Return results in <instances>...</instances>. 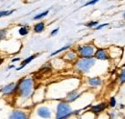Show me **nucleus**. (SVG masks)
Here are the masks:
<instances>
[{
  "mask_svg": "<svg viewBox=\"0 0 125 119\" xmlns=\"http://www.w3.org/2000/svg\"><path fill=\"white\" fill-rule=\"evenodd\" d=\"M78 97H79V94L76 93V91H72V92H70V93L68 94V96H67V100H68L69 102H72V101L76 100Z\"/></svg>",
  "mask_w": 125,
  "mask_h": 119,
  "instance_id": "13",
  "label": "nucleus"
},
{
  "mask_svg": "<svg viewBox=\"0 0 125 119\" xmlns=\"http://www.w3.org/2000/svg\"><path fill=\"white\" fill-rule=\"evenodd\" d=\"M6 33H7L6 30H0V40H2L5 38Z\"/></svg>",
  "mask_w": 125,
  "mask_h": 119,
  "instance_id": "19",
  "label": "nucleus"
},
{
  "mask_svg": "<svg viewBox=\"0 0 125 119\" xmlns=\"http://www.w3.org/2000/svg\"><path fill=\"white\" fill-rule=\"evenodd\" d=\"M115 104H116V101H115V97H112L111 100H110V106H111V107H115Z\"/></svg>",
  "mask_w": 125,
  "mask_h": 119,
  "instance_id": "20",
  "label": "nucleus"
},
{
  "mask_svg": "<svg viewBox=\"0 0 125 119\" xmlns=\"http://www.w3.org/2000/svg\"><path fill=\"white\" fill-rule=\"evenodd\" d=\"M105 108H106V104H105V103H102V104L96 105V106L92 107V111L94 112V113H99V112H101Z\"/></svg>",
  "mask_w": 125,
  "mask_h": 119,
  "instance_id": "9",
  "label": "nucleus"
},
{
  "mask_svg": "<svg viewBox=\"0 0 125 119\" xmlns=\"http://www.w3.org/2000/svg\"><path fill=\"white\" fill-rule=\"evenodd\" d=\"M43 30H44V23H43V22H40V23L36 24L35 27H34V31H35L36 33H41V32H42Z\"/></svg>",
  "mask_w": 125,
  "mask_h": 119,
  "instance_id": "12",
  "label": "nucleus"
},
{
  "mask_svg": "<svg viewBox=\"0 0 125 119\" xmlns=\"http://www.w3.org/2000/svg\"><path fill=\"white\" fill-rule=\"evenodd\" d=\"M2 61H3V60L1 59V60H0V64H1V62H2Z\"/></svg>",
  "mask_w": 125,
  "mask_h": 119,
  "instance_id": "28",
  "label": "nucleus"
},
{
  "mask_svg": "<svg viewBox=\"0 0 125 119\" xmlns=\"http://www.w3.org/2000/svg\"><path fill=\"white\" fill-rule=\"evenodd\" d=\"M94 62H95V60L94 59H92V57L82 59L80 60L77 63V68L82 72H87L94 65Z\"/></svg>",
  "mask_w": 125,
  "mask_h": 119,
  "instance_id": "3",
  "label": "nucleus"
},
{
  "mask_svg": "<svg viewBox=\"0 0 125 119\" xmlns=\"http://www.w3.org/2000/svg\"><path fill=\"white\" fill-rule=\"evenodd\" d=\"M58 31H59V29L57 28V29H55V30H53L52 32H51V36H54L56 33H58Z\"/></svg>",
  "mask_w": 125,
  "mask_h": 119,
  "instance_id": "25",
  "label": "nucleus"
},
{
  "mask_svg": "<svg viewBox=\"0 0 125 119\" xmlns=\"http://www.w3.org/2000/svg\"><path fill=\"white\" fill-rule=\"evenodd\" d=\"M18 60H20L19 58H15V59H13V62H15V61H18Z\"/></svg>",
  "mask_w": 125,
  "mask_h": 119,
  "instance_id": "26",
  "label": "nucleus"
},
{
  "mask_svg": "<svg viewBox=\"0 0 125 119\" xmlns=\"http://www.w3.org/2000/svg\"><path fill=\"white\" fill-rule=\"evenodd\" d=\"M18 93L23 97H28L31 94L32 88H33V81L31 79H24L20 81L17 85Z\"/></svg>",
  "mask_w": 125,
  "mask_h": 119,
  "instance_id": "1",
  "label": "nucleus"
},
{
  "mask_svg": "<svg viewBox=\"0 0 125 119\" xmlns=\"http://www.w3.org/2000/svg\"><path fill=\"white\" fill-rule=\"evenodd\" d=\"M48 11H45L44 13H42V14H40V15H36L35 17H34V19H40V18H42V17H44V16H46L47 15H48Z\"/></svg>",
  "mask_w": 125,
  "mask_h": 119,
  "instance_id": "17",
  "label": "nucleus"
},
{
  "mask_svg": "<svg viewBox=\"0 0 125 119\" xmlns=\"http://www.w3.org/2000/svg\"><path fill=\"white\" fill-rule=\"evenodd\" d=\"M97 21H94V22H90V23H88L87 24V26L88 27H93V26H95V25H97Z\"/></svg>",
  "mask_w": 125,
  "mask_h": 119,
  "instance_id": "22",
  "label": "nucleus"
},
{
  "mask_svg": "<svg viewBox=\"0 0 125 119\" xmlns=\"http://www.w3.org/2000/svg\"><path fill=\"white\" fill-rule=\"evenodd\" d=\"M79 53L81 54L82 57L84 58H90L93 57L94 54V49L92 45H85V46H80L78 48Z\"/></svg>",
  "mask_w": 125,
  "mask_h": 119,
  "instance_id": "4",
  "label": "nucleus"
},
{
  "mask_svg": "<svg viewBox=\"0 0 125 119\" xmlns=\"http://www.w3.org/2000/svg\"><path fill=\"white\" fill-rule=\"evenodd\" d=\"M88 82H89V84H90L91 86H93V87H97V86L101 85V80H100L98 77L90 78V79L88 80Z\"/></svg>",
  "mask_w": 125,
  "mask_h": 119,
  "instance_id": "10",
  "label": "nucleus"
},
{
  "mask_svg": "<svg viewBox=\"0 0 125 119\" xmlns=\"http://www.w3.org/2000/svg\"><path fill=\"white\" fill-rule=\"evenodd\" d=\"M119 80H120V82H121V83H124L125 82V68L122 70V72H121V74H120Z\"/></svg>",
  "mask_w": 125,
  "mask_h": 119,
  "instance_id": "18",
  "label": "nucleus"
},
{
  "mask_svg": "<svg viewBox=\"0 0 125 119\" xmlns=\"http://www.w3.org/2000/svg\"><path fill=\"white\" fill-rule=\"evenodd\" d=\"M10 118H13V119H24V118H27V114H25L23 111L21 110H14L12 112V114L10 115Z\"/></svg>",
  "mask_w": 125,
  "mask_h": 119,
  "instance_id": "7",
  "label": "nucleus"
},
{
  "mask_svg": "<svg viewBox=\"0 0 125 119\" xmlns=\"http://www.w3.org/2000/svg\"><path fill=\"white\" fill-rule=\"evenodd\" d=\"M38 114L41 117H43V118H48L51 115L50 110L47 109L46 107H41V108H39L38 109Z\"/></svg>",
  "mask_w": 125,
  "mask_h": 119,
  "instance_id": "6",
  "label": "nucleus"
},
{
  "mask_svg": "<svg viewBox=\"0 0 125 119\" xmlns=\"http://www.w3.org/2000/svg\"><path fill=\"white\" fill-rule=\"evenodd\" d=\"M124 16H125V14H124Z\"/></svg>",
  "mask_w": 125,
  "mask_h": 119,
  "instance_id": "29",
  "label": "nucleus"
},
{
  "mask_svg": "<svg viewBox=\"0 0 125 119\" xmlns=\"http://www.w3.org/2000/svg\"><path fill=\"white\" fill-rule=\"evenodd\" d=\"M14 12H15V10H12V11H1V12H0V17L12 15Z\"/></svg>",
  "mask_w": 125,
  "mask_h": 119,
  "instance_id": "16",
  "label": "nucleus"
},
{
  "mask_svg": "<svg viewBox=\"0 0 125 119\" xmlns=\"http://www.w3.org/2000/svg\"><path fill=\"white\" fill-rule=\"evenodd\" d=\"M69 46L70 45H66V46H63L62 48H60V49H58L57 51H55V52H53L52 54H51V56H55V55H57V54H59V53H61L62 51H64V50H66V49H68L69 48Z\"/></svg>",
  "mask_w": 125,
  "mask_h": 119,
  "instance_id": "15",
  "label": "nucleus"
},
{
  "mask_svg": "<svg viewBox=\"0 0 125 119\" xmlns=\"http://www.w3.org/2000/svg\"><path fill=\"white\" fill-rule=\"evenodd\" d=\"M105 26H108V23H104V24H101V25H98L95 29H97V30H99V29H101V28H103V27H105Z\"/></svg>",
  "mask_w": 125,
  "mask_h": 119,
  "instance_id": "23",
  "label": "nucleus"
},
{
  "mask_svg": "<svg viewBox=\"0 0 125 119\" xmlns=\"http://www.w3.org/2000/svg\"><path fill=\"white\" fill-rule=\"evenodd\" d=\"M36 57H37V55H32V56H30L29 58H27L26 60H24L22 61V63H21V65H20L19 67H17V68H16V70H21V69H22L26 64H28V63H29L30 61H32V60L35 59Z\"/></svg>",
  "mask_w": 125,
  "mask_h": 119,
  "instance_id": "11",
  "label": "nucleus"
},
{
  "mask_svg": "<svg viewBox=\"0 0 125 119\" xmlns=\"http://www.w3.org/2000/svg\"><path fill=\"white\" fill-rule=\"evenodd\" d=\"M16 90H17V86H16L15 83H11V84L5 86L0 91H1L3 94H5V95H9V94L14 93Z\"/></svg>",
  "mask_w": 125,
  "mask_h": 119,
  "instance_id": "5",
  "label": "nucleus"
},
{
  "mask_svg": "<svg viewBox=\"0 0 125 119\" xmlns=\"http://www.w3.org/2000/svg\"><path fill=\"white\" fill-rule=\"evenodd\" d=\"M14 67H15V65H10L9 66V68H14Z\"/></svg>",
  "mask_w": 125,
  "mask_h": 119,
  "instance_id": "27",
  "label": "nucleus"
},
{
  "mask_svg": "<svg viewBox=\"0 0 125 119\" xmlns=\"http://www.w3.org/2000/svg\"><path fill=\"white\" fill-rule=\"evenodd\" d=\"M94 56H95V58H96V59L102 60L108 59V55H107V52H106L104 49H98V50L95 52Z\"/></svg>",
  "mask_w": 125,
  "mask_h": 119,
  "instance_id": "8",
  "label": "nucleus"
},
{
  "mask_svg": "<svg viewBox=\"0 0 125 119\" xmlns=\"http://www.w3.org/2000/svg\"><path fill=\"white\" fill-rule=\"evenodd\" d=\"M71 114L70 106L66 103H60L57 108V118H66Z\"/></svg>",
  "mask_w": 125,
  "mask_h": 119,
  "instance_id": "2",
  "label": "nucleus"
},
{
  "mask_svg": "<svg viewBox=\"0 0 125 119\" xmlns=\"http://www.w3.org/2000/svg\"><path fill=\"white\" fill-rule=\"evenodd\" d=\"M99 0H91L90 2H88V3H86V5L85 6H90V5H94L95 3H97Z\"/></svg>",
  "mask_w": 125,
  "mask_h": 119,
  "instance_id": "21",
  "label": "nucleus"
},
{
  "mask_svg": "<svg viewBox=\"0 0 125 119\" xmlns=\"http://www.w3.org/2000/svg\"><path fill=\"white\" fill-rule=\"evenodd\" d=\"M28 27H26V26H23V27H21L19 31H18V33H19V35L20 36H25V35H27L28 34Z\"/></svg>",
  "mask_w": 125,
  "mask_h": 119,
  "instance_id": "14",
  "label": "nucleus"
},
{
  "mask_svg": "<svg viewBox=\"0 0 125 119\" xmlns=\"http://www.w3.org/2000/svg\"><path fill=\"white\" fill-rule=\"evenodd\" d=\"M67 57H69V58H71V59H70V60H74V59H75V54H74V53H69Z\"/></svg>",
  "mask_w": 125,
  "mask_h": 119,
  "instance_id": "24",
  "label": "nucleus"
}]
</instances>
